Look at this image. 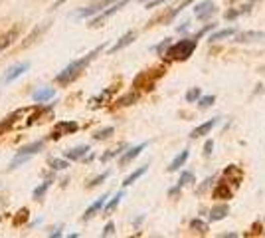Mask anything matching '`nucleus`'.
Returning <instances> with one entry per match:
<instances>
[{
    "mask_svg": "<svg viewBox=\"0 0 265 238\" xmlns=\"http://www.w3.org/2000/svg\"><path fill=\"white\" fill-rule=\"evenodd\" d=\"M103 48H105V46L101 44V46H97L95 50H91L89 54H85L83 58H79V60H73L71 64H67L66 68H64L62 71H60V73H58V75H56V84H60V86H69L71 82H75V80L81 75V71L87 68V66H89V64H91V62H93L97 56H99L101 52H103Z\"/></svg>",
    "mask_w": 265,
    "mask_h": 238,
    "instance_id": "1",
    "label": "nucleus"
},
{
    "mask_svg": "<svg viewBox=\"0 0 265 238\" xmlns=\"http://www.w3.org/2000/svg\"><path fill=\"white\" fill-rule=\"evenodd\" d=\"M196 46H198L196 38H186V40H180V42L168 46L166 56H168V60H176V62L180 60V62H184V60H188L192 56V52L196 50Z\"/></svg>",
    "mask_w": 265,
    "mask_h": 238,
    "instance_id": "2",
    "label": "nucleus"
},
{
    "mask_svg": "<svg viewBox=\"0 0 265 238\" xmlns=\"http://www.w3.org/2000/svg\"><path fill=\"white\" fill-rule=\"evenodd\" d=\"M42 149H44V141H34V143H30V145L18 149V151H16V157H14V159L10 161V165H8V171L18 169L22 163H26L28 159H32L34 155H38Z\"/></svg>",
    "mask_w": 265,
    "mask_h": 238,
    "instance_id": "3",
    "label": "nucleus"
},
{
    "mask_svg": "<svg viewBox=\"0 0 265 238\" xmlns=\"http://www.w3.org/2000/svg\"><path fill=\"white\" fill-rule=\"evenodd\" d=\"M129 0H117V2H113V4H109L107 8H103L101 12H97L95 16H93V20L89 22V26L91 28H99V26H103V22L109 18V16H113V14H117L125 4H127Z\"/></svg>",
    "mask_w": 265,
    "mask_h": 238,
    "instance_id": "4",
    "label": "nucleus"
},
{
    "mask_svg": "<svg viewBox=\"0 0 265 238\" xmlns=\"http://www.w3.org/2000/svg\"><path fill=\"white\" fill-rule=\"evenodd\" d=\"M113 2H117V0H99V2H93V4H89L87 8L77 10V12H75V18H91V16H95L97 12H101L103 8H107V6L113 4Z\"/></svg>",
    "mask_w": 265,
    "mask_h": 238,
    "instance_id": "5",
    "label": "nucleus"
},
{
    "mask_svg": "<svg viewBox=\"0 0 265 238\" xmlns=\"http://www.w3.org/2000/svg\"><path fill=\"white\" fill-rule=\"evenodd\" d=\"M79 129V125L75 123V121H60V123H56V127L52 129V135L50 139H60V137L64 135H69V133H75Z\"/></svg>",
    "mask_w": 265,
    "mask_h": 238,
    "instance_id": "6",
    "label": "nucleus"
},
{
    "mask_svg": "<svg viewBox=\"0 0 265 238\" xmlns=\"http://www.w3.org/2000/svg\"><path fill=\"white\" fill-rule=\"evenodd\" d=\"M28 69H30V64H28V62H22V64L12 66V68L4 73V84H10V82L18 80V77H20V75H24Z\"/></svg>",
    "mask_w": 265,
    "mask_h": 238,
    "instance_id": "7",
    "label": "nucleus"
},
{
    "mask_svg": "<svg viewBox=\"0 0 265 238\" xmlns=\"http://www.w3.org/2000/svg\"><path fill=\"white\" fill-rule=\"evenodd\" d=\"M214 12H216V6H214L212 0H204L202 4H196V6H194V16L200 18V20H206V18L212 16Z\"/></svg>",
    "mask_w": 265,
    "mask_h": 238,
    "instance_id": "8",
    "label": "nucleus"
},
{
    "mask_svg": "<svg viewBox=\"0 0 265 238\" xmlns=\"http://www.w3.org/2000/svg\"><path fill=\"white\" fill-rule=\"evenodd\" d=\"M220 123V117H214V119H210V121H206V123H202V125H198L196 129H192L190 131V137L192 139H198V137H204V135H208L216 125Z\"/></svg>",
    "mask_w": 265,
    "mask_h": 238,
    "instance_id": "9",
    "label": "nucleus"
},
{
    "mask_svg": "<svg viewBox=\"0 0 265 238\" xmlns=\"http://www.w3.org/2000/svg\"><path fill=\"white\" fill-rule=\"evenodd\" d=\"M18 36H20V28H18V26L10 28L8 32H4V34L0 36V52H4L8 46H12V44L18 40Z\"/></svg>",
    "mask_w": 265,
    "mask_h": 238,
    "instance_id": "10",
    "label": "nucleus"
},
{
    "mask_svg": "<svg viewBox=\"0 0 265 238\" xmlns=\"http://www.w3.org/2000/svg\"><path fill=\"white\" fill-rule=\"evenodd\" d=\"M224 177L228 179V183H233L235 187H239V183L243 179V171L239 169L237 165H230V167L224 169Z\"/></svg>",
    "mask_w": 265,
    "mask_h": 238,
    "instance_id": "11",
    "label": "nucleus"
},
{
    "mask_svg": "<svg viewBox=\"0 0 265 238\" xmlns=\"http://www.w3.org/2000/svg\"><path fill=\"white\" fill-rule=\"evenodd\" d=\"M145 149H147V143H141V145H137V147H131V149H129L127 153H123V155H121L119 163H121V165L125 167L127 163H131L132 159H137V157H139V155H141V153H143Z\"/></svg>",
    "mask_w": 265,
    "mask_h": 238,
    "instance_id": "12",
    "label": "nucleus"
},
{
    "mask_svg": "<svg viewBox=\"0 0 265 238\" xmlns=\"http://www.w3.org/2000/svg\"><path fill=\"white\" fill-rule=\"evenodd\" d=\"M105 203H107V195H103V197H99L95 203H91L89 204V208L83 212V220H89V218H93L97 212H99L101 208L105 206Z\"/></svg>",
    "mask_w": 265,
    "mask_h": 238,
    "instance_id": "13",
    "label": "nucleus"
},
{
    "mask_svg": "<svg viewBox=\"0 0 265 238\" xmlns=\"http://www.w3.org/2000/svg\"><path fill=\"white\" fill-rule=\"evenodd\" d=\"M135 38H137L135 32H127L125 36H121V38H119V42H117V44H113V46L109 48V54H117V52H119V50H123L125 46L132 44V42H135Z\"/></svg>",
    "mask_w": 265,
    "mask_h": 238,
    "instance_id": "14",
    "label": "nucleus"
},
{
    "mask_svg": "<svg viewBox=\"0 0 265 238\" xmlns=\"http://www.w3.org/2000/svg\"><path fill=\"white\" fill-rule=\"evenodd\" d=\"M87 153H89V147H87V145H79V147H73V149L66 151V159L67 161H79V159H83Z\"/></svg>",
    "mask_w": 265,
    "mask_h": 238,
    "instance_id": "15",
    "label": "nucleus"
},
{
    "mask_svg": "<svg viewBox=\"0 0 265 238\" xmlns=\"http://www.w3.org/2000/svg\"><path fill=\"white\" fill-rule=\"evenodd\" d=\"M214 199H232L233 191L228 187V183L226 181H220L218 185H216V189H214Z\"/></svg>",
    "mask_w": 265,
    "mask_h": 238,
    "instance_id": "16",
    "label": "nucleus"
},
{
    "mask_svg": "<svg viewBox=\"0 0 265 238\" xmlns=\"http://www.w3.org/2000/svg\"><path fill=\"white\" fill-rule=\"evenodd\" d=\"M228 212H230V206H228V204H216V206H212V210H210V220H212V222L222 220V218L228 216Z\"/></svg>",
    "mask_w": 265,
    "mask_h": 238,
    "instance_id": "17",
    "label": "nucleus"
},
{
    "mask_svg": "<svg viewBox=\"0 0 265 238\" xmlns=\"http://www.w3.org/2000/svg\"><path fill=\"white\" fill-rule=\"evenodd\" d=\"M52 183H54V175H50V177H48V179H46L40 187H36V189H34L32 199H36V201H42V199H44V195L48 193V189L52 187Z\"/></svg>",
    "mask_w": 265,
    "mask_h": 238,
    "instance_id": "18",
    "label": "nucleus"
},
{
    "mask_svg": "<svg viewBox=\"0 0 265 238\" xmlns=\"http://www.w3.org/2000/svg\"><path fill=\"white\" fill-rule=\"evenodd\" d=\"M54 96H56L54 88H42V90H38V92H34L32 94V102H36V103L48 102V100H52Z\"/></svg>",
    "mask_w": 265,
    "mask_h": 238,
    "instance_id": "19",
    "label": "nucleus"
},
{
    "mask_svg": "<svg viewBox=\"0 0 265 238\" xmlns=\"http://www.w3.org/2000/svg\"><path fill=\"white\" fill-rule=\"evenodd\" d=\"M188 155H190V153H188L186 149H184V151H180V153H178V155L174 157V161H172V163L168 165V171H170V173H174V171L180 169V167H182V165H184V163L188 161Z\"/></svg>",
    "mask_w": 265,
    "mask_h": 238,
    "instance_id": "20",
    "label": "nucleus"
},
{
    "mask_svg": "<svg viewBox=\"0 0 265 238\" xmlns=\"http://www.w3.org/2000/svg\"><path fill=\"white\" fill-rule=\"evenodd\" d=\"M259 40H265V32H241L237 34L235 42H259Z\"/></svg>",
    "mask_w": 265,
    "mask_h": 238,
    "instance_id": "21",
    "label": "nucleus"
},
{
    "mask_svg": "<svg viewBox=\"0 0 265 238\" xmlns=\"http://www.w3.org/2000/svg\"><path fill=\"white\" fill-rule=\"evenodd\" d=\"M235 34V28H226V30H220V32H214V34L208 36V42L212 44V42H220V40H226V38H230V36Z\"/></svg>",
    "mask_w": 265,
    "mask_h": 238,
    "instance_id": "22",
    "label": "nucleus"
},
{
    "mask_svg": "<svg viewBox=\"0 0 265 238\" xmlns=\"http://www.w3.org/2000/svg\"><path fill=\"white\" fill-rule=\"evenodd\" d=\"M123 197H125V193H123V191H119V193H117V195L111 199V203L103 206V208H105V214H111V212H115V210H117V206L121 204V199H123Z\"/></svg>",
    "mask_w": 265,
    "mask_h": 238,
    "instance_id": "23",
    "label": "nucleus"
},
{
    "mask_svg": "<svg viewBox=\"0 0 265 238\" xmlns=\"http://www.w3.org/2000/svg\"><path fill=\"white\" fill-rule=\"evenodd\" d=\"M147 171H149V165H145V167H141V169H137L135 173H131V175H129V177L123 181V187H129V185H132V183H135L137 179H141V177H143Z\"/></svg>",
    "mask_w": 265,
    "mask_h": 238,
    "instance_id": "24",
    "label": "nucleus"
},
{
    "mask_svg": "<svg viewBox=\"0 0 265 238\" xmlns=\"http://www.w3.org/2000/svg\"><path fill=\"white\" fill-rule=\"evenodd\" d=\"M113 133H115V127L109 125V127H103L99 131H95V133H93V139H95V141H105V139H109Z\"/></svg>",
    "mask_w": 265,
    "mask_h": 238,
    "instance_id": "25",
    "label": "nucleus"
},
{
    "mask_svg": "<svg viewBox=\"0 0 265 238\" xmlns=\"http://www.w3.org/2000/svg\"><path fill=\"white\" fill-rule=\"evenodd\" d=\"M139 100V94H135V92H131V94H127V96H123L121 100H117V107H125V105H132V103Z\"/></svg>",
    "mask_w": 265,
    "mask_h": 238,
    "instance_id": "26",
    "label": "nucleus"
},
{
    "mask_svg": "<svg viewBox=\"0 0 265 238\" xmlns=\"http://www.w3.org/2000/svg\"><path fill=\"white\" fill-rule=\"evenodd\" d=\"M190 183H194V175H192L190 171H182L176 185H178V187H186V185H190Z\"/></svg>",
    "mask_w": 265,
    "mask_h": 238,
    "instance_id": "27",
    "label": "nucleus"
},
{
    "mask_svg": "<svg viewBox=\"0 0 265 238\" xmlns=\"http://www.w3.org/2000/svg\"><path fill=\"white\" fill-rule=\"evenodd\" d=\"M127 149V145L123 143V145H119L117 149H113V151H109V153H105V155H101V161H109V159H113V157H117V155H121L123 151Z\"/></svg>",
    "mask_w": 265,
    "mask_h": 238,
    "instance_id": "28",
    "label": "nucleus"
},
{
    "mask_svg": "<svg viewBox=\"0 0 265 238\" xmlns=\"http://www.w3.org/2000/svg\"><path fill=\"white\" fill-rule=\"evenodd\" d=\"M200 96H202V92H200V88H190L188 92H186V102L188 103H194L200 100Z\"/></svg>",
    "mask_w": 265,
    "mask_h": 238,
    "instance_id": "29",
    "label": "nucleus"
},
{
    "mask_svg": "<svg viewBox=\"0 0 265 238\" xmlns=\"http://www.w3.org/2000/svg\"><path fill=\"white\" fill-rule=\"evenodd\" d=\"M50 167L54 171H64L69 167V163H67V159H52L50 161Z\"/></svg>",
    "mask_w": 265,
    "mask_h": 238,
    "instance_id": "30",
    "label": "nucleus"
},
{
    "mask_svg": "<svg viewBox=\"0 0 265 238\" xmlns=\"http://www.w3.org/2000/svg\"><path fill=\"white\" fill-rule=\"evenodd\" d=\"M214 102H216V96H200V100H198V105H200V109H208V107H212L214 105Z\"/></svg>",
    "mask_w": 265,
    "mask_h": 238,
    "instance_id": "31",
    "label": "nucleus"
},
{
    "mask_svg": "<svg viewBox=\"0 0 265 238\" xmlns=\"http://www.w3.org/2000/svg\"><path fill=\"white\" fill-rule=\"evenodd\" d=\"M190 226H192L194 230L202 232V234H206V232H208V224H206V222H202L200 218H194V220H190Z\"/></svg>",
    "mask_w": 265,
    "mask_h": 238,
    "instance_id": "32",
    "label": "nucleus"
},
{
    "mask_svg": "<svg viewBox=\"0 0 265 238\" xmlns=\"http://www.w3.org/2000/svg\"><path fill=\"white\" fill-rule=\"evenodd\" d=\"M26 220H28V208H20V210H18V216H14V224L20 226V224H24Z\"/></svg>",
    "mask_w": 265,
    "mask_h": 238,
    "instance_id": "33",
    "label": "nucleus"
},
{
    "mask_svg": "<svg viewBox=\"0 0 265 238\" xmlns=\"http://www.w3.org/2000/svg\"><path fill=\"white\" fill-rule=\"evenodd\" d=\"M107 177H109V171H105V173H101L99 177H95V179H91V181L87 183V187H89V189H91V187H97V185H101V183H103V181H105Z\"/></svg>",
    "mask_w": 265,
    "mask_h": 238,
    "instance_id": "34",
    "label": "nucleus"
},
{
    "mask_svg": "<svg viewBox=\"0 0 265 238\" xmlns=\"http://www.w3.org/2000/svg\"><path fill=\"white\" fill-rule=\"evenodd\" d=\"M212 151H214V141H212V139H208V141H206V145H204V157H210V155H212Z\"/></svg>",
    "mask_w": 265,
    "mask_h": 238,
    "instance_id": "35",
    "label": "nucleus"
},
{
    "mask_svg": "<svg viewBox=\"0 0 265 238\" xmlns=\"http://www.w3.org/2000/svg\"><path fill=\"white\" fill-rule=\"evenodd\" d=\"M113 232H115V224L113 222H107L105 228H103V236H111Z\"/></svg>",
    "mask_w": 265,
    "mask_h": 238,
    "instance_id": "36",
    "label": "nucleus"
},
{
    "mask_svg": "<svg viewBox=\"0 0 265 238\" xmlns=\"http://www.w3.org/2000/svg\"><path fill=\"white\" fill-rule=\"evenodd\" d=\"M190 2H194V0H186L184 4H180V6H176V10H174V12L170 14V18H174V16H178V14H180V12H182V10H184V8H186V6L190 4Z\"/></svg>",
    "mask_w": 265,
    "mask_h": 238,
    "instance_id": "37",
    "label": "nucleus"
},
{
    "mask_svg": "<svg viewBox=\"0 0 265 238\" xmlns=\"http://www.w3.org/2000/svg\"><path fill=\"white\" fill-rule=\"evenodd\" d=\"M239 14H241L239 10H228V12L224 14V18H226V20H235V18H237Z\"/></svg>",
    "mask_w": 265,
    "mask_h": 238,
    "instance_id": "38",
    "label": "nucleus"
},
{
    "mask_svg": "<svg viewBox=\"0 0 265 238\" xmlns=\"http://www.w3.org/2000/svg\"><path fill=\"white\" fill-rule=\"evenodd\" d=\"M212 183H214V179H206V181L202 183V187L198 189V193H204V189H208V187H210Z\"/></svg>",
    "mask_w": 265,
    "mask_h": 238,
    "instance_id": "39",
    "label": "nucleus"
},
{
    "mask_svg": "<svg viewBox=\"0 0 265 238\" xmlns=\"http://www.w3.org/2000/svg\"><path fill=\"white\" fill-rule=\"evenodd\" d=\"M180 189H182V187H178V185L172 187V189L168 191V197H176V195H180Z\"/></svg>",
    "mask_w": 265,
    "mask_h": 238,
    "instance_id": "40",
    "label": "nucleus"
},
{
    "mask_svg": "<svg viewBox=\"0 0 265 238\" xmlns=\"http://www.w3.org/2000/svg\"><path fill=\"white\" fill-rule=\"evenodd\" d=\"M166 0H153V2H149L147 4V8H155V6H159V4H165Z\"/></svg>",
    "mask_w": 265,
    "mask_h": 238,
    "instance_id": "41",
    "label": "nucleus"
},
{
    "mask_svg": "<svg viewBox=\"0 0 265 238\" xmlns=\"http://www.w3.org/2000/svg\"><path fill=\"white\" fill-rule=\"evenodd\" d=\"M168 44H170V40H168V38H166L165 42H163V44H161V46H157V52H159V54H161V52H163V50H165L166 46H168Z\"/></svg>",
    "mask_w": 265,
    "mask_h": 238,
    "instance_id": "42",
    "label": "nucleus"
},
{
    "mask_svg": "<svg viewBox=\"0 0 265 238\" xmlns=\"http://www.w3.org/2000/svg\"><path fill=\"white\" fill-rule=\"evenodd\" d=\"M50 236H52V238H58V236H62V228H56V230H54V232H52V234H50Z\"/></svg>",
    "mask_w": 265,
    "mask_h": 238,
    "instance_id": "43",
    "label": "nucleus"
},
{
    "mask_svg": "<svg viewBox=\"0 0 265 238\" xmlns=\"http://www.w3.org/2000/svg\"><path fill=\"white\" fill-rule=\"evenodd\" d=\"M188 24H190V22H182V26H178V32H184V30H188Z\"/></svg>",
    "mask_w": 265,
    "mask_h": 238,
    "instance_id": "44",
    "label": "nucleus"
},
{
    "mask_svg": "<svg viewBox=\"0 0 265 238\" xmlns=\"http://www.w3.org/2000/svg\"><path fill=\"white\" fill-rule=\"evenodd\" d=\"M141 2H145V0H141Z\"/></svg>",
    "mask_w": 265,
    "mask_h": 238,
    "instance_id": "45",
    "label": "nucleus"
}]
</instances>
